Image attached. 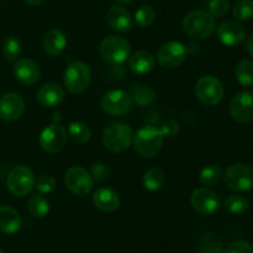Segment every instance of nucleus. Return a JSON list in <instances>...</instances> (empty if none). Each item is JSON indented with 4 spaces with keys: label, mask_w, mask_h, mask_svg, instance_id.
<instances>
[{
    "label": "nucleus",
    "mask_w": 253,
    "mask_h": 253,
    "mask_svg": "<svg viewBox=\"0 0 253 253\" xmlns=\"http://www.w3.org/2000/svg\"><path fill=\"white\" fill-rule=\"evenodd\" d=\"M106 21L111 29L118 32H127L133 26V20L130 12L120 5H114L108 10Z\"/></svg>",
    "instance_id": "obj_18"
},
{
    "label": "nucleus",
    "mask_w": 253,
    "mask_h": 253,
    "mask_svg": "<svg viewBox=\"0 0 253 253\" xmlns=\"http://www.w3.org/2000/svg\"><path fill=\"white\" fill-rule=\"evenodd\" d=\"M29 5H41L42 2H44L46 0H25Z\"/></svg>",
    "instance_id": "obj_41"
},
{
    "label": "nucleus",
    "mask_w": 253,
    "mask_h": 253,
    "mask_svg": "<svg viewBox=\"0 0 253 253\" xmlns=\"http://www.w3.org/2000/svg\"><path fill=\"white\" fill-rule=\"evenodd\" d=\"M210 14L214 17H222L229 12L230 10V1L229 0H210L208 5Z\"/></svg>",
    "instance_id": "obj_36"
},
{
    "label": "nucleus",
    "mask_w": 253,
    "mask_h": 253,
    "mask_svg": "<svg viewBox=\"0 0 253 253\" xmlns=\"http://www.w3.org/2000/svg\"><path fill=\"white\" fill-rule=\"evenodd\" d=\"M0 253H4V252H2V251H1V250H0Z\"/></svg>",
    "instance_id": "obj_43"
},
{
    "label": "nucleus",
    "mask_w": 253,
    "mask_h": 253,
    "mask_svg": "<svg viewBox=\"0 0 253 253\" xmlns=\"http://www.w3.org/2000/svg\"><path fill=\"white\" fill-rule=\"evenodd\" d=\"M222 177V169L219 166L210 165L202 169L199 174V180L204 187L211 188L215 187L220 182Z\"/></svg>",
    "instance_id": "obj_29"
},
{
    "label": "nucleus",
    "mask_w": 253,
    "mask_h": 253,
    "mask_svg": "<svg viewBox=\"0 0 253 253\" xmlns=\"http://www.w3.org/2000/svg\"><path fill=\"white\" fill-rule=\"evenodd\" d=\"M91 177H93L94 182L96 183H103L104 180L108 178L109 175V168L106 165L101 162H96L91 166Z\"/></svg>",
    "instance_id": "obj_38"
},
{
    "label": "nucleus",
    "mask_w": 253,
    "mask_h": 253,
    "mask_svg": "<svg viewBox=\"0 0 253 253\" xmlns=\"http://www.w3.org/2000/svg\"><path fill=\"white\" fill-rule=\"evenodd\" d=\"M156 19V12L148 5H142L135 12V22L138 27H147L153 24Z\"/></svg>",
    "instance_id": "obj_34"
},
{
    "label": "nucleus",
    "mask_w": 253,
    "mask_h": 253,
    "mask_svg": "<svg viewBox=\"0 0 253 253\" xmlns=\"http://www.w3.org/2000/svg\"><path fill=\"white\" fill-rule=\"evenodd\" d=\"M224 253H253V245L245 240H237L230 244Z\"/></svg>",
    "instance_id": "obj_37"
},
{
    "label": "nucleus",
    "mask_w": 253,
    "mask_h": 253,
    "mask_svg": "<svg viewBox=\"0 0 253 253\" xmlns=\"http://www.w3.org/2000/svg\"><path fill=\"white\" fill-rule=\"evenodd\" d=\"M25 111V101L16 93H6L0 96V119L5 121H15L22 116Z\"/></svg>",
    "instance_id": "obj_15"
},
{
    "label": "nucleus",
    "mask_w": 253,
    "mask_h": 253,
    "mask_svg": "<svg viewBox=\"0 0 253 253\" xmlns=\"http://www.w3.org/2000/svg\"><path fill=\"white\" fill-rule=\"evenodd\" d=\"M246 49L250 53V56L253 57V31L247 36L246 39Z\"/></svg>",
    "instance_id": "obj_40"
},
{
    "label": "nucleus",
    "mask_w": 253,
    "mask_h": 253,
    "mask_svg": "<svg viewBox=\"0 0 253 253\" xmlns=\"http://www.w3.org/2000/svg\"><path fill=\"white\" fill-rule=\"evenodd\" d=\"M21 227L20 214L11 207H0V231L6 235L17 232Z\"/></svg>",
    "instance_id": "obj_23"
},
{
    "label": "nucleus",
    "mask_w": 253,
    "mask_h": 253,
    "mask_svg": "<svg viewBox=\"0 0 253 253\" xmlns=\"http://www.w3.org/2000/svg\"><path fill=\"white\" fill-rule=\"evenodd\" d=\"M235 76L242 86H253V62L249 59L240 62L236 66Z\"/></svg>",
    "instance_id": "obj_31"
},
{
    "label": "nucleus",
    "mask_w": 253,
    "mask_h": 253,
    "mask_svg": "<svg viewBox=\"0 0 253 253\" xmlns=\"http://www.w3.org/2000/svg\"><path fill=\"white\" fill-rule=\"evenodd\" d=\"M188 54V48L179 41H170L163 44L157 54L158 63L167 69H173L179 67L185 61Z\"/></svg>",
    "instance_id": "obj_12"
},
{
    "label": "nucleus",
    "mask_w": 253,
    "mask_h": 253,
    "mask_svg": "<svg viewBox=\"0 0 253 253\" xmlns=\"http://www.w3.org/2000/svg\"><path fill=\"white\" fill-rule=\"evenodd\" d=\"M56 185V179L49 174H42L35 180V188H36L41 194H48V193L53 192Z\"/></svg>",
    "instance_id": "obj_35"
},
{
    "label": "nucleus",
    "mask_w": 253,
    "mask_h": 253,
    "mask_svg": "<svg viewBox=\"0 0 253 253\" xmlns=\"http://www.w3.org/2000/svg\"><path fill=\"white\" fill-rule=\"evenodd\" d=\"M200 253H224L222 242L214 234H203L199 239Z\"/></svg>",
    "instance_id": "obj_28"
},
{
    "label": "nucleus",
    "mask_w": 253,
    "mask_h": 253,
    "mask_svg": "<svg viewBox=\"0 0 253 253\" xmlns=\"http://www.w3.org/2000/svg\"><path fill=\"white\" fill-rule=\"evenodd\" d=\"M215 25V17L204 10L190 11L183 19V30L188 36L194 40L208 39L214 32Z\"/></svg>",
    "instance_id": "obj_2"
},
{
    "label": "nucleus",
    "mask_w": 253,
    "mask_h": 253,
    "mask_svg": "<svg viewBox=\"0 0 253 253\" xmlns=\"http://www.w3.org/2000/svg\"><path fill=\"white\" fill-rule=\"evenodd\" d=\"M224 182L234 192H249L253 188V167L245 163H235L225 170Z\"/></svg>",
    "instance_id": "obj_6"
},
{
    "label": "nucleus",
    "mask_w": 253,
    "mask_h": 253,
    "mask_svg": "<svg viewBox=\"0 0 253 253\" xmlns=\"http://www.w3.org/2000/svg\"><path fill=\"white\" fill-rule=\"evenodd\" d=\"M90 68L84 62H72L64 71V86L73 94H79L85 90L90 84Z\"/></svg>",
    "instance_id": "obj_8"
},
{
    "label": "nucleus",
    "mask_w": 253,
    "mask_h": 253,
    "mask_svg": "<svg viewBox=\"0 0 253 253\" xmlns=\"http://www.w3.org/2000/svg\"><path fill=\"white\" fill-rule=\"evenodd\" d=\"M64 89L57 83L43 84L36 93V100L46 108H54L64 100Z\"/></svg>",
    "instance_id": "obj_19"
},
{
    "label": "nucleus",
    "mask_w": 253,
    "mask_h": 253,
    "mask_svg": "<svg viewBox=\"0 0 253 253\" xmlns=\"http://www.w3.org/2000/svg\"><path fill=\"white\" fill-rule=\"evenodd\" d=\"M43 49L48 56L57 57L64 51L67 46V37L59 29H51L43 36Z\"/></svg>",
    "instance_id": "obj_21"
},
{
    "label": "nucleus",
    "mask_w": 253,
    "mask_h": 253,
    "mask_svg": "<svg viewBox=\"0 0 253 253\" xmlns=\"http://www.w3.org/2000/svg\"><path fill=\"white\" fill-rule=\"evenodd\" d=\"M21 42L17 37L10 36L4 40L1 44V52L7 61H15L21 54Z\"/></svg>",
    "instance_id": "obj_32"
},
{
    "label": "nucleus",
    "mask_w": 253,
    "mask_h": 253,
    "mask_svg": "<svg viewBox=\"0 0 253 253\" xmlns=\"http://www.w3.org/2000/svg\"><path fill=\"white\" fill-rule=\"evenodd\" d=\"M130 95L132 96L133 101L140 106H148L155 100V91L148 85L140 83H132L130 86Z\"/></svg>",
    "instance_id": "obj_24"
},
{
    "label": "nucleus",
    "mask_w": 253,
    "mask_h": 253,
    "mask_svg": "<svg viewBox=\"0 0 253 253\" xmlns=\"http://www.w3.org/2000/svg\"><path fill=\"white\" fill-rule=\"evenodd\" d=\"M35 180L36 179L31 168L25 165H19L10 169L6 184L12 195L24 198L34 190Z\"/></svg>",
    "instance_id": "obj_4"
},
{
    "label": "nucleus",
    "mask_w": 253,
    "mask_h": 253,
    "mask_svg": "<svg viewBox=\"0 0 253 253\" xmlns=\"http://www.w3.org/2000/svg\"><path fill=\"white\" fill-rule=\"evenodd\" d=\"M67 143V131L61 124L53 123L46 126L40 135V146L48 153L63 150Z\"/></svg>",
    "instance_id": "obj_11"
},
{
    "label": "nucleus",
    "mask_w": 253,
    "mask_h": 253,
    "mask_svg": "<svg viewBox=\"0 0 253 253\" xmlns=\"http://www.w3.org/2000/svg\"><path fill=\"white\" fill-rule=\"evenodd\" d=\"M40 68L36 62L29 58L17 61L14 66V76L24 85H32L40 79Z\"/></svg>",
    "instance_id": "obj_17"
},
{
    "label": "nucleus",
    "mask_w": 253,
    "mask_h": 253,
    "mask_svg": "<svg viewBox=\"0 0 253 253\" xmlns=\"http://www.w3.org/2000/svg\"><path fill=\"white\" fill-rule=\"evenodd\" d=\"M133 99L128 91L114 89L106 91L101 98V108L109 115H125L132 109Z\"/></svg>",
    "instance_id": "obj_9"
},
{
    "label": "nucleus",
    "mask_w": 253,
    "mask_h": 253,
    "mask_svg": "<svg viewBox=\"0 0 253 253\" xmlns=\"http://www.w3.org/2000/svg\"><path fill=\"white\" fill-rule=\"evenodd\" d=\"M103 143L106 150L121 153L132 145V128L125 123H113L103 131Z\"/></svg>",
    "instance_id": "obj_3"
},
{
    "label": "nucleus",
    "mask_w": 253,
    "mask_h": 253,
    "mask_svg": "<svg viewBox=\"0 0 253 253\" xmlns=\"http://www.w3.org/2000/svg\"><path fill=\"white\" fill-rule=\"evenodd\" d=\"M118 2H120V4H130V2H132L133 0H116Z\"/></svg>",
    "instance_id": "obj_42"
},
{
    "label": "nucleus",
    "mask_w": 253,
    "mask_h": 253,
    "mask_svg": "<svg viewBox=\"0 0 253 253\" xmlns=\"http://www.w3.org/2000/svg\"><path fill=\"white\" fill-rule=\"evenodd\" d=\"M190 203L195 211L209 216V215L215 214L219 209L220 198L216 193L210 190L209 188H198L192 193Z\"/></svg>",
    "instance_id": "obj_14"
},
{
    "label": "nucleus",
    "mask_w": 253,
    "mask_h": 253,
    "mask_svg": "<svg viewBox=\"0 0 253 253\" xmlns=\"http://www.w3.org/2000/svg\"><path fill=\"white\" fill-rule=\"evenodd\" d=\"M68 135L74 142L85 143L90 140L91 130L86 124L82 121H73L68 125Z\"/></svg>",
    "instance_id": "obj_27"
},
{
    "label": "nucleus",
    "mask_w": 253,
    "mask_h": 253,
    "mask_svg": "<svg viewBox=\"0 0 253 253\" xmlns=\"http://www.w3.org/2000/svg\"><path fill=\"white\" fill-rule=\"evenodd\" d=\"M217 39L224 46H239L245 40V27L235 20L224 21L217 27Z\"/></svg>",
    "instance_id": "obj_16"
},
{
    "label": "nucleus",
    "mask_w": 253,
    "mask_h": 253,
    "mask_svg": "<svg viewBox=\"0 0 253 253\" xmlns=\"http://www.w3.org/2000/svg\"><path fill=\"white\" fill-rule=\"evenodd\" d=\"M0 1H2V0H0Z\"/></svg>",
    "instance_id": "obj_44"
},
{
    "label": "nucleus",
    "mask_w": 253,
    "mask_h": 253,
    "mask_svg": "<svg viewBox=\"0 0 253 253\" xmlns=\"http://www.w3.org/2000/svg\"><path fill=\"white\" fill-rule=\"evenodd\" d=\"M99 51H100V56L103 57L104 61L118 66V64H123L124 62H126V59H128L131 47L126 39L111 35V36L105 37L101 41Z\"/></svg>",
    "instance_id": "obj_5"
},
{
    "label": "nucleus",
    "mask_w": 253,
    "mask_h": 253,
    "mask_svg": "<svg viewBox=\"0 0 253 253\" xmlns=\"http://www.w3.org/2000/svg\"><path fill=\"white\" fill-rule=\"evenodd\" d=\"M225 209L227 212L231 215H242L249 210L250 203L247 198L242 197V195L235 194L230 195L226 200H225Z\"/></svg>",
    "instance_id": "obj_30"
},
{
    "label": "nucleus",
    "mask_w": 253,
    "mask_h": 253,
    "mask_svg": "<svg viewBox=\"0 0 253 253\" xmlns=\"http://www.w3.org/2000/svg\"><path fill=\"white\" fill-rule=\"evenodd\" d=\"M27 209L30 214L37 219L46 217L49 212V203L43 195L34 194L30 197L29 203H27Z\"/></svg>",
    "instance_id": "obj_26"
},
{
    "label": "nucleus",
    "mask_w": 253,
    "mask_h": 253,
    "mask_svg": "<svg viewBox=\"0 0 253 253\" xmlns=\"http://www.w3.org/2000/svg\"><path fill=\"white\" fill-rule=\"evenodd\" d=\"M225 89L220 79L214 76H203L195 84V95L198 100L207 106H215L222 100Z\"/></svg>",
    "instance_id": "obj_7"
},
{
    "label": "nucleus",
    "mask_w": 253,
    "mask_h": 253,
    "mask_svg": "<svg viewBox=\"0 0 253 253\" xmlns=\"http://www.w3.org/2000/svg\"><path fill=\"white\" fill-rule=\"evenodd\" d=\"M143 188L148 192H156L161 189L166 183V174L161 168L152 167L147 169L143 174Z\"/></svg>",
    "instance_id": "obj_25"
},
{
    "label": "nucleus",
    "mask_w": 253,
    "mask_h": 253,
    "mask_svg": "<svg viewBox=\"0 0 253 253\" xmlns=\"http://www.w3.org/2000/svg\"><path fill=\"white\" fill-rule=\"evenodd\" d=\"M163 135L158 127L146 125L133 135V147L142 158H153L160 153L163 143Z\"/></svg>",
    "instance_id": "obj_1"
},
{
    "label": "nucleus",
    "mask_w": 253,
    "mask_h": 253,
    "mask_svg": "<svg viewBox=\"0 0 253 253\" xmlns=\"http://www.w3.org/2000/svg\"><path fill=\"white\" fill-rule=\"evenodd\" d=\"M64 183L72 194L84 197L93 189L94 179L90 173L81 166H73L64 174Z\"/></svg>",
    "instance_id": "obj_10"
},
{
    "label": "nucleus",
    "mask_w": 253,
    "mask_h": 253,
    "mask_svg": "<svg viewBox=\"0 0 253 253\" xmlns=\"http://www.w3.org/2000/svg\"><path fill=\"white\" fill-rule=\"evenodd\" d=\"M230 115L239 124H250L253 121V94L240 91L230 103Z\"/></svg>",
    "instance_id": "obj_13"
},
{
    "label": "nucleus",
    "mask_w": 253,
    "mask_h": 253,
    "mask_svg": "<svg viewBox=\"0 0 253 253\" xmlns=\"http://www.w3.org/2000/svg\"><path fill=\"white\" fill-rule=\"evenodd\" d=\"M232 15L236 20L246 21L253 17V0H237L232 6Z\"/></svg>",
    "instance_id": "obj_33"
},
{
    "label": "nucleus",
    "mask_w": 253,
    "mask_h": 253,
    "mask_svg": "<svg viewBox=\"0 0 253 253\" xmlns=\"http://www.w3.org/2000/svg\"><path fill=\"white\" fill-rule=\"evenodd\" d=\"M93 203L100 211L114 212L120 207V198L116 192L109 188H99L93 194Z\"/></svg>",
    "instance_id": "obj_20"
},
{
    "label": "nucleus",
    "mask_w": 253,
    "mask_h": 253,
    "mask_svg": "<svg viewBox=\"0 0 253 253\" xmlns=\"http://www.w3.org/2000/svg\"><path fill=\"white\" fill-rule=\"evenodd\" d=\"M160 130L162 132L163 137H174V136H177L179 133L180 126L177 121L168 120L163 124Z\"/></svg>",
    "instance_id": "obj_39"
},
{
    "label": "nucleus",
    "mask_w": 253,
    "mask_h": 253,
    "mask_svg": "<svg viewBox=\"0 0 253 253\" xmlns=\"http://www.w3.org/2000/svg\"><path fill=\"white\" fill-rule=\"evenodd\" d=\"M128 67L135 74H147L155 68V57L148 51H137L128 57Z\"/></svg>",
    "instance_id": "obj_22"
}]
</instances>
